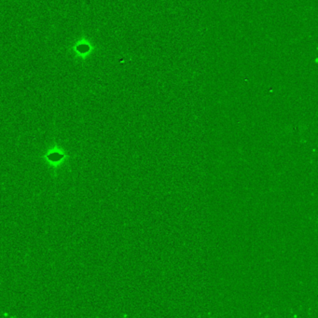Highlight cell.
<instances>
[{
    "label": "cell",
    "instance_id": "1",
    "mask_svg": "<svg viewBox=\"0 0 318 318\" xmlns=\"http://www.w3.org/2000/svg\"><path fill=\"white\" fill-rule=\"evenodd\" d=\"M67 158V155L65 154L64 150L58 146H55V148L50 149L47 154L44 156L46 162L51 165L57 166L60 165L64 160Z\"/></svg>",
    "mask_w": 318,
    "mask_h": 318
}]
</instances>
